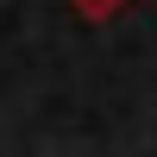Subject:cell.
Segmentation results:
<instances>
[{
    "label": "cell",
    "instance_id": "1",
    "mask_svg": "<svg viewBox=\"0 0 157 157\" xmlns=\"http://www.w3.org/2000/svg\"><path fill=\"white\" fill-rule=\"evenodd\" d=\"M75 13H82V19H113V13L126 6V0H69Z\"/></svg>",
    "mask_w": 157,
    "mask_h": 157
}]
</instances>
